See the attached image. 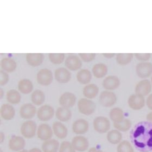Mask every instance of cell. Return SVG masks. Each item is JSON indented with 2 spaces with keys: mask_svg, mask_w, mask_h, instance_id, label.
<instances>
[{
  "mask_svg": "<svg viewBox=\"0 0 152 152\" xmlns=\"http://www.w3.org/2000/svg\"><path fill=\"white\" fill-rule=\"evenodd\" d=\"M130 139L138 151H152V123L147 121L136 124L130 131Z\"/></svg>",
  "mask_w": 152,
  "mask_h": 152,
  "instance_id": "1",
  "label": "cell"
},
{
  "mask_svg": "<svg viewBox=\"0 0 152 152\" xmlns=\"http://www.w3.org/2000/svg\"><path fill=\"white\" fill-rule=\"evenodd\" d=\"M37 126L34 121H27L22 124L20 133L22 136L27 139L33 138L37 132Z\"/></svg>",
  "mask_w": 152,
  "mask_h": 152,
  "instance_id": "2",
  "label": "cell"
},
{
  "mask_svg": "<svg viewBox=\"0 0 152 152\" xmlns=\"http://www.w3.org/2000/svg\"><path fill=\"white\" fill-rule=\"evenodd\" d=\"M96 108L94 102L88 98H81L78 102V109L81 114L85 115H92Z\"/></svg>",
  "mask_w": 152,
  "mask_h": 152,
  "instance_id": "3",
  "label": "cell"
},
{
  "mask_svg": "<svg viewBox=\"0 0 152 152\" xmlns=\"http://www.w3.org/2000/svg\"><path fill=\"white\" fill-rule=\"evenodd\" d=\"M93 126L96 132L100 134H104L109 132L110 128V122L107 117L98 116L94 119Z\"/></svg>",
  "mask_w": 152,
  "mask_h": 152,
  "instance_id": "4",
  "label": "cell"
},
{
  "mask_svg": "<svg viewBox=\"0 0 152 152\" xmlns=\"http://www.w3.org/2000/svg\"><path fill=\"white\" fill-rule=\"evenodd\" d=\"M117 101V96L113 92L104 91L102 92L99 97V102L104 107H111Z\"/></svg>",
  "mask_w": 152,
  "mask_h": 152,
  "instance_id": "5",
  "label": "cell"
},
{
  "mask_svg": "<svg viewBox=\"0 0 152 152\" xmlns=\"http://www.w3.org/2000/svg\"><path fill=\"white\" fill-rule=\"evenodd\" d=\"M37 114L39 120L46 122L51 120L54 116V109L50 105H44L38 109Z\"/></svg>",
  "mask_w": 152,
  "mask_h": 152,
  "instance_id": "6",
  "label": "cell"
},
{
  "mask_svg": "<svg viewBox=\"0 0 152 152\" xmlns=\"http://www.w3.org/2000/svg\"><path fill=\"white\" fill-rule=\"evenodd\" d=\"M72 145L76 151L84 152L87 151L89 146L88 139L82 135H77L73 137L71 141Z\"/></svg>",
  "mask_w": 152,
  "mask_h": 152,
  "instance_id": "7",
  "label": "cell"
},
{
  "mask_svg": "<svg viewBox=\"0 0 152 152\" xmlns=\"http://www.w3.org/2000/svg\"><path fill=\"white\" fill-rule=\"evenodd\" d=\"M37 79L41 86H49L53 81V74L51 70L48 69H41L37 73Z\"/></svg>",
  "mask_w": 152,
  "mask_h": 152,
  "instance_id": "8",
  "label": "cell"
},
{
  "mask_svg": "<svg viewBox=\"0 0 152 152\" xmlns=\"http://www.w3.org/2000/svg\"><path fill=\"white\" fill-rule=\"evenodd\" d=\"M53 134V132L52 128L48 124H41L37 129V137L39 139L42 141L51 139Z\"/></svg>",
  "mask_w": 152,
  "mask_h": 152,
  "instance_id": "9",
  "label": "cell"
},
{
  "mask_svg": "<svg viewBox=\"0 0 152 152\" xmlns=\"http://www.w3.org/2000/svg\"><path fill=\"white\" fill-rule=\"evenodd\" d=\"M128 103L129 108L134 110H139L142 109L145 104L144 97L137 94L131 95L128 98Z\"/></svg>",
  "mask_w": 152,
  "mask_h": 152,
  "instance_id": "10",
  "label": "cell"
},
{
  "mask_svg": "<svg viewBox=\"0 0 152 152\" xmlns=\"http://www.w3.org/2000/svg\"><path fill=\"white\" fill-rule=\"evenodd\" d=\"M136 72L140 78H146L152 74V64L149 62H142L136 67Z\"/></svg>",
  "mask_w": 152,
  "mask_h": 152,
  "instance_id": "11",
  "label": "cell"
},
{
  "mask_svg": "<svg viewBox=\"0 0 152 152\" xmlns=\"http://www.w3.org/2000/svg\"><path fill=\"white\" fill-rule=\"evenodd\" d=\"M25 140L23 137L14 136L10 138L8 143V147L14 152H19L25 147Z\"/></svg>",
  "mask_w": 152,
  "mask_h": 152,
  "instance_id": "12",
  "label": "cell"
},
{
  "mask_svg": "<svg viewBox=\"0 0 152 152\" xmlns=\"http://www.w3.org/2000/svg\"><path fill=\"white\" fill-rule=\"evenodd\" d=\"M37 113V108L31 103H26L22 105L20 109V115L22 118L29 120L35 116Z\"/></svg>",
  "mask_w": 152,
  "mask_h": 152,
  "instance_id": "13",
  "label": "cell"
},
{
  "mask_svg": "<svg viewBox=\"0 0 152 152\" xmlns=\"http://www.w3.org/2000/svg\"><path fill=\"white\" fill-rule=\"evenodd\" d=\"M89 122L84 119H79L75 121L72 124V131L78 135L85 134L89 130Z\"/></svg>",
  "mask_w": 152,
  "mask_h": 152,
  "instance_id": "14",
  "label": "cell"
},
{
  "mask_svg": "<svg viewBox=\"0 0 152 152\" xmlns=\"http://www.w3.org/2000/svg\"><path fill=\"white\" fill-rule=\"evenodd\" d=\"M152 84L148 79H143L140 81L135 86V93L137 95L146 96L152 91Z\"/></svg>",
  "mask_w": 152,
  "mask_h": 152,
  "instance_id": "15",
  "label": "cell"
},
{
  "mask_svg": "<svg viewBox=\"0 0 152 152\" xmlns=\"http://www.w3.org/2000/svg\"><path fill=\"white\" fill-rule=\"evenodd\" d=\"M76 102V97L75 94L71 92H65L61 95L59 102L61 107L69 108L75 105Z\"/></svg>",
  "mask_w": 152,
  "mask_h": 152,
  "instance_id": "16",
  "label": "cell"
},
{
  "mask_svg": "<svg viewBox=\"0 0 152 152\" xmlns=\"http://www.w3.org/2000/svg\"><path fill=\"white\" fill-rule=\"evenodd\" d=\"M52 130L55 136L59 139H65L67 136V128L60 122H54L52 125Z\"/></svg>",
  "mask_w": 152,
  "mask_h": 152,
  "instance_id": "17",
  "label": "cell"
},
{
  "mask_svg": "<svg viewBox=\"0 0 152 152\" xmlns=\"http://www.w3.org/2000/svg\"><path fill=\"white\" fill-rule=\"evenodd\" d=\"M0 114L3 120H11L15 116V110L12 105L5 103L2 105L1 107Z\"/></svg>",
  "mask_w": 152,
  "mask_h": 152,
  "instance_id": "18",
  "label": "cell"
},
{
  "mask_svg": "<svg viewBox=\"0 0 152 152\" xmlns=\"http://www.w3.org/2000/svg\"><path fill=\"white\" fill-rule=\"evenodd\" d=\"M54 76L57 81L60 83H67L69 82L71 77L70 71L64 67L57 69L55 71Z\"/></svg>",
  "mask_w": 152,
  "mask_h": 152,
  "instance_id": "19",
  "label": "cell"
},
{
  "mask_svg": "<svg viewBox=\"0 0 152 152\" xmlns=\"http://www.w3.org/2000/svg\"><path fill=\"white\" fill-rule=\"evenodd\" d=\"M103 86L105 89L108 90H114L117 89L120 84L119 78L115 76L107 77L103 81Z\"/></svg>",
  "mask_w": 152,
  "mask_h": 152,
  "instance_id": "20",
  "label": "cell"
},
{
  "mask_svg": "<svg viewBox=\"0 0 152 152\" xmlns=\"http://www.w3.org/2000/svg\"><path fill=\"white\" fill-rule=\"evenodd\" d=\"M65 66L71 71H76L82 66V61L79 57L75 55H71L67 57L65 62Z\"/></svg>",
  "mask_w": 152,
  "mask_h": 152,
  "instance_id": "21",
  "label": "cell"
},
{
  "mask_svg": "<svg viewBox=\"0 0 152 152\" xmlns=\"http://www.w3.org/2000/svg\"><path fill=\"white\" fill-rule=\"evenodd\" d=\"M60 145L58 140L51 139L44 141L41 145V150L42 152H58Z\"/></svg>",
  "mask_w": 152,
  "mask_h": 152,
  "instance_id": "22",
  "label": "cell"
},
{
  "mask_svg": "<svg viewBox=\"0 0 152 152\" xmlns=\"http://www.w3.org/2000/svg\"><path fill=\"white\" fill-rule=\"evenodd\" d=\"M56 116L60 122H67L71 119L72 117V113L69 108L60 107L56 110Z\"/></svg>",
  "mask_w": 152,
  "mask_h": 152,
  "instance_id": "23",
  "label": "cell"
},
{
  "mask_svg": "<svg viewBox=\"0 0 152 152\" xmlns=\"http://www.w3.org/2000/svg\"><path fill=\"white\" fill-rule=\"evenodd\" d=\"M44 59V56L41 53H28L26 56V60L29 65L33 67L40 65Z\"/></svg>",
  "mask_w": 152,
  "mask_h": 152,
  "instance_id": "24",
  "label": "cell"
},
{
  "mask_svg": "<svg viewBox=\"0 0 152 152\" xmlns=\"http://www.w3.org/2000/svg\"><path fill=\"white\" fill-rule=\"evenodd\" d=\"M99 92L98 86L94 84H91L86 86L83 91V95L88 99L95 98Z\"/></svg>",
  "mask_w": 152,
  "mask_h": 152,
  "instance_id": "25",
  "label": "cell"
},
{
  "mask_svg": "<svg viewBox=\"0 0 152 152\" xmlns=\"http://www.w3.org/2000/svg\"><path fill=\"white\" fill-rule=\"evenodd\" d=\"M107 139L108 142L112 145H117L122 141V135L117 129L110 130L107 133Z\"/></svg>",
  "mask_w": 152,
  "mask_h": 152,
  "instance_id": "26",
  "label": "cell"
},
{
  "mask_svg": "<svg viewBox=\"0 0 152 152\" xmlns=\"http://www.w3.org/2000/svg\"><path fill=\"white\" fill-rule=\"evenodd\" d=\"M77 79L80 84H87L92 79V74L88 69H82L77 74Z\"/></svg>",
  "mask_w": 152,
  "mask_h": 152,
  "instance_id": "27",
  "label": "cell"
},
{
  "mask_svg": "<svg viewBox=\"0 0 152 152\" xmlns=\"http://www.w3.org/2000/svg\"><path fill=\"white\" fill-rule=\"evenodd\" d=\"M1 67L4 71L8 72H12L16 69V62L13 59L4 58L1 61Z\"/></svg>",
  "mask_w": 152,
  "mask_h": 152,
  "instance_id": "28",
  "label": "cell"
},
{
  "mask_svg": "<svg viewBox=\"0 0 152 152\" xmlns=\"http://www.w3.org/2000/svg\"><path fill=\"white\" fill-rule=\"evenodd\" d=\"M108 72V67L104 64H96L92 67V73L96 78H101Z\"/></svg>",
  "mask_w": 152,
  "mask_h": 152,
  "instance_id": "29",
  "label": "cell"
},
{
  "mask_svg": "<svg viewBox=\"0 0 152 152\" xmlns=\"http://www.w3.org/2000/svg\"><path fill=\"white\" fill-rule=\"evenodd\" d=\"M18 89L22 94H28L32 92L33 86L30 80L22 79L18 83Z\"/></svg>",
  "mask_w": 152,
  "mask_h": 152,
  "instance_id": "30",
  "label": "cell"
},
{
  "mask_svg": "<svg viewBox=\"0 0 152 152\" xmlns=\"http://www.w3.org/2000/svg\"><path fill=\"white\" fill-rule=\"evenodd\" d=\"M6 98L7 101L12 104H17L21 101V96L19 91L16 90L12 89L7 92Z\"/></svg>",
  "mask_w": 152,
  "mask_h": 152,
  "instance_id": "31",
  "label": "cell"
},
{
  "mask_svg": "<svg viewBox=\"0 0 152 152\" xmlns=\"http://www.w3.org/2000/svg\"><path fill=\"white\" fill-rule=\"evenodd\" d=\"M45 99V96L43 91L40 90H36L31 95V101L35 105H41L44 103Z\"/></svg>",
  "mask_w": 152,
  "mask_h": 152,
  "instance_id": "32",
  "label": "cell"
},
{
  "mask_svg": "<svg viewBox=\"0 0 152 152\" xmlns=\"http://www.w3.org/2000/svg\"><path fill=\"white\" fill-rule=\"evenodd\" d=\"M110 118L114 122H120L124 118V112L120 108H114L112 109L109 113Z\"/></svg>",
  "mask_w": 152,
  "mask_h": 152,
  "instance_id": "33",
  "label": "cell"
},
{
  "mask_svg": "<svg viewBox=\"0 0 152 152\" xmlns=\"http://www.w3.org/2000/svg\"><path fill=\"white\" fill-rule=\"evenodd\" d=\"M114 126L116 129L121 132H126L130 129L132 127V122L129 119L124 118L120 122H114Z\"/></svg>",
  "mask_w": 152,
  "mask_h": 152,
  "instance_id": "34",
  "label": "cell"
},
{
  "mask_svg": "<svg viewBox=\"0 0 152 152\" xmlns=\"http://www.w3.org/2000/svg\"><path fill=\"white\" fill-rule=\"evenodd\" d=\"M134 54L132 53H118L116 56V61L121 65H126L130 63L133 59Z\"/></svg>",
  "mask_w": 152,
  "mask_h": 152,
  "instance_id": "35",
  "label": "cell"
},
{
  "mask_svg": "<svg viewBox=\"0 0 152 152\" xmlns=\"http://www.w3.org/2000/svg\"><path fill=\"white\" fill-rule=\"evenodd\" d=\"M117 152H134L133 146L129 141L124 140L118 144Z\"/></svg>",
  "mask_w": 152,
  "mask_h": 152,
  "instance_id": "36",
  "label": "cell"
},
{
  "mask_svg": "<svg viewBox=\"0 0 152 152\" xmlns=\"http://www.w3.org/2000/svg\"><path fill=\"white\" fill-rule=\"evenodd\" d=\"M49 59L52 63L60 64L64 60L65 54L64 53H50Z\"/></svg>",
  "mask_w": 152,
  "mask_h": 152,
  "instance_id": "37",
  "label": "cell"
},
{
  "mask_svg": "<svg viewBox=\"0 0 152 152\" xmlns=\"http://www.w3.org/2000/svg\"><path fill=\"white\" fill-rule=\"evenodd\" d=\"M71 142L65 141L61 143L58 152H76Z\"/></svg>",
  "mask_w": 152,
  "mask_h": 152,
  "instance_id": "38",
  "label": "cell"
},
{
  "mask_svg": "<svg viewBox=\"0 0 152 152\" xmlns=\"http://www.w3.org/2000/svg\"><path fill=\"white\" fill-rule=\"evenodd\" d=\"M79 56L85 62L91 61L95 59L96 54L95 53H79Z\"/></svg>",
  "mask_w": 152,
  "mask_h": 152,
  "instance_id": "39",
  "label": "cell"
},
{
  "mask_svg": "<svg viewBox=\"0 0 152 152\" xmlns=\"http://www.w3.org/2000/svg\"><path fill=\"white\" fill-rule=\"evenodd\" d=\"M9 80V76L7 73L1 70L0 71V85L4 86L6 84Z\"/></svg>",
  "mask_w": 152,
  "mask_h": 152,
  "instance_id": "40",
  "label": "cell"
},
{
  "mask_svg": "<svg viewBox=\"0 0 152 152\" xmlns=\"http://www.w3.org/2000/svg\"><path fill=\"white\" fill-rule=\"evenodd\" d=\"M135 56L136 59L142 62H146V61L149 60L151 57V54L150 53H136L135 54Z\"/></svg>",
  "mask_w": 152,
  "mask_h": 152,
  "instance_id": "41",
  "label": "cell"
},
{
  "mask_svg": "<svg viewBox=\"0 0 152 152\" xmlns=\"http://www.w3.org/2000/svg\"><path fill=\"white\" fill-rule=\"evenodd\" d=\"M146 104L148 108H149L150 110H152V94L149 95L148 98H147Z\"/></svg>",
  "mask_w": 152,
  "mask_h": 152,
  "instance_id": "42",
  "label": "cell"
},
{
  "mask_svg": "<svg viewBox=\"0 0 152 152\" xmlns=\"http://www.w3.org/2000/svg\"><path fill=\"white\" fill-rule=\"evenodd\" d=\"M146 118H147V121L152 123V112H150L147 115Z\"/></svg>",
  "mask_w": 152,
  "mask_h": 152,
  "instance_id": "43",
  "label": "cell"
},
{
  "mask_svg": "<svg viewBox=\"0 0 152 152\" xmlns=\"http://www.w3.org/2000/svg\"><path fill=\"white\" fill-rule=\"evenodd\" d=\"M103 55L107 58H112L115 56V54L114 53H103Z\"/></svg>",
  "mask_w": 152,
  "mask_h": 152,
  "instance_id": "44",
  "label": "cell"
},
{
  "mask_svg": "<svg viewBox=\"0 0 152 152\" xmlns=\"http://www.w3.org/2000/svg\"><path fill=\"white\" fill-rule=\"evenodd\" d=\"M28 152H42V150L38 148H33L32 149H29Z\"/></svg>",
  "mask_w": 152,
  "mask_h": 152,
  "instance_id": "45",
  "label": "cell"
},
{
  "mask_svg": "<svg viewBox=\"0 0 152 152\" xmlns=\"http://www.w3.org/2000/svg\"><path fill=\"white\" fill-rule=\"evenodd\" d=\"M88 152H103L101 150H99V149H97L95 147H92L91 148H90Z\"/></svg>",
  "mask_w": 152,
  "mask_h": 152,
  "instance_id": "46",
  "label": "cell"
},
{
  "mask_svg": "<svg viewBox=\"0 0 152 152\" xmlns=\"http://www.w3.org/2000/svg\"><path fill=\"white\" fill-rule=\"evenodd\" d=\"M4 140V135L2 132L1 133V143L3 142V141Z\"/></svg>",
  "mask_w": 152,
  "mask_h": 152,
  "instance_id": "47",
  "label": "cell"
},
{
  "mask_svg": "<svg viewBox=\"0 0 152 152\" xmlns=\"http://www.w3.org/2000/svg\"><path fill=\"white\" fill-rule=\"evenodd\" d=\"M0 92H1V98H2V97H3V90H2V89H0Z\"/></svg>",
  "mask_w": 152,
  "mask_h": 152,
  "instance_id": "48",
  "label": "cell"
},
{
  "mask_svg": "<svg viewBox=\"0 0 152 152\" xmlns=\"http://www.w3.org/2000/svg\"><path fill=\"white\" fill-rule=\"evenodd\" d=\"M18 152H28V151L26 150V149H23L22 151H20Z\"/></svg>",
  "mask_w": 152,
  "mask_h": 152,
  "instance_id": "49",
  "label": "cell"
},
{
  "mask_svg": "<svg viewBox=\"0 0 152 152\" xmlns=\"http://www.w3.org/2000/svg\"><path fill=\"white\" fill-rule=\"evenodd\" d=\"M151 81H152V77H151Z\"/></svg>",
  "mask_w": 152,
  "mask_h": 152,
  "instance_id": "50",
  "label": "cell"
}]
</instances>
